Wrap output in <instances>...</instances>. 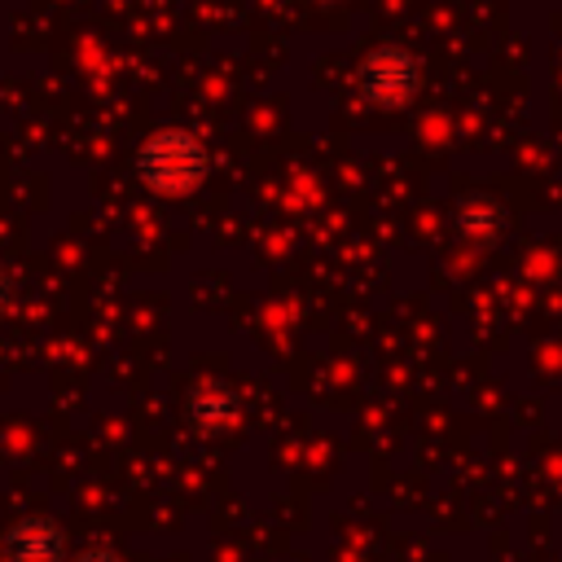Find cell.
I'll list each match as a JSON object with an SVG mask.
<instances>
[{
    "label": "cell",
    "instance_id": "obj_1",
    "mask_svg": "<svg viewBox=\"0 0 562 562\" xmlns=\"http://www.w3.org/2000/svg\"><path fill=\"white\" fill-rule=\"evenodd\" d=\"M136 176L154 193H189L206 176V149H202V140L193 132H180V127L154 132L136 149Z\"/></svg>",
    "mask_w": 562,
    "mask_h": 562
},
{
    "label": "cell",
    "instance_id": "obj_2",
    "mask_svg": "<svg viewBox=\"0 0 562 562\" xmlns=\"http://www.w3.org/2000/svg\"><path fill=\"white\" fill-rule=\"evenodd\" d=\"M422 83V66L408 48L400 44H382L369 53V61L360 66V88L373 105H404Z\"/></svg>",
    "mask_w": 562,
    "mask_h": 562
},
{
    "label": "cell",
    "instance_id": "obj_3",
    "mask_svg": "<svg viewBox=\"0 0 562 562\" xmlns=\"http://www.w3.org/2000/svg\"><path fill=\"white\" fill-rule=\"evenodd\" d=\"M66 536L53 518H22L9 531V558L13 562H61Z\"/></svg>",
    "mask_w": 562,
    "mask_h": 562
},
{
    "label": "cell",
    "instance_id": "obj_4",
    "mask_svg": "<svg viewBox=\"0 0 562 562\" xmlns=\"http://www.w3.org/2000/svg\"><path fill=\"white\" fill-rule=\"evenodd\" d=\"M233 413H237V395H233L228 386H202V391L193 395V404H189V417H193L202 430L228 426Z\"/></svg>",
    "mask_w": 562,
    "mask_h": 562
},
{
    "label": "cell",
    "instance_id": "obj_5",
    "mask_svg": "<svg viewBox=\"0 0 562 562\" xmlns=\"http://www.w3.org/2000/svg\"><path fill=\"white\" fill-rule=\"evenodd\" d=\"M457 228H461L465 237H474V241H487V237H496V228H501V211H496L492 202H483V198H470V202H461V211H457Z\"/></svg>",
    "mask_w": 562,
    "mask_h": 562
},
{
    "label": "cell",
    "instance_id": "obj_6",
    "mask_svg": "<svg viewBox=\"0 0 562 562\" xmlns=\"http://www.w3.org/2000/svg\"><path fill=\"white\" fill-rule=\"evenodd\" d=\"M75 562H123L119 553H110V549H83Z\"/></svg>",
    "mask_w": 562,
    "mask_h": 562
},
{
    "label": "cell",
    "instance_id": "obj_7",
    "mask_svg": "<svg viewBox=\"0 0 562 562\" xmlns=\"http://www.w3.org/2000/svg\"><path fill=\"white\" fill-rule=\"evenodd\" d=\"M9 294H13V281H9V272L0 268V312L9 307Z\"/></svg>",
    "mask_w": 562,
    "mask_h": 562
}]
</instances>
